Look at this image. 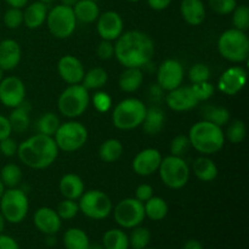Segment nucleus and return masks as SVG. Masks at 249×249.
<instances>
[{
    "label": "nucleus",
    "instance_id": "1",
    "mask_svg": "<svg viewBox=\"0 0 249 249\" xmlns=\"http://www.w3.org/2000/svg\"><path fill=\"white\" fill-rule=\"evenodd\" d=\"M155 55V43L141 31H128L114 43V57L124 68H142Z\"/></svg>",
    "mask_w": 249,
    "mask_h": 249
},
{
    "label": "nucleus",
    "instance_id": "2",
    "mask_svg": "<svg viewBox=\"0 0 249 249\" xmlns=\"http://www.w3.org/2000/svg\"><path fill=\"white\" fill-rule=\"evenodd\" d=\"M58 151L53 136L36 134L19 143L16 155L28 168L41 170L55 163Z\"/></svg>",
    "mask_w": 249,
    "mask_h": 249
},
{
    "label": "nucleus",
    "instance_id": "3",
    "mask_svg": "<svg viewBox=\"0 0 249 249\" xmlns=\"http://www.w3.org/2000/svg\"><path fill=\"white\" fill-rule=\"evenodd\" d=\"M187 136L191 147L204 156L218 153L225 145L223 129L204 119L196 122L190 128Z\"/></svg>",
    "mask_w": 249,
    "mask_h": 249
},
{
    "label": "nucleus",
    "instance_id": "4",
    "mask_svg": "<svg viewBox=\"0 0 249 249\" xmlns=\"http://www.w3.org/2000/svg\"><path fill=\"white\" fill-rule=\"evenodd\" d=\"M146 109L147 107L141 100L136 97H126L114 106L112 112V123L119 130H133L141 126Z\"/></svg>",
    "mask_w": 249,
    "mask_h": 249
},
{
    "label": "nucleus",
    "instance_id": "5",
    "mask_svg": "<svg viewBox=\"0 0 249 249\" xmlns=\"http://www.w3.org/2000/svg\"><path fill=\"white\" fill-rule=\"evenodd\" d=\"M218 51L223 58L232 63L246 62L249 57V38L246 32L226 29L218 39Z\"/></svg>",
    "mask_w": 249,
    "mask_h": 249
},
{
    "label": "nucleus",
    "instance_id": "6",
    "mask_svg": "<svg viewBox=\"0 0 249 249\" xmlns=\"http://www.w3.org/2000/svg\"><path fill=\"white\" fill-rule=\"evenodd\" d=\"M90 104L89 90L82 84L68 85L57 100L58 112L63 117L74 119L84 114Z\"/></svg>",
    "mask_w": 249,
    "mask_h": 249
},
{
    "label": "nucleus",
    "instance_id": "7",
    "mask_svg": "<svg viewBox=\"0 0 249 249\" xmlns=\"http://www.w3.org/2000/svg\"><path fill=\"white\" fill-rule=\"evenodd\" d=\"M158 173L163 184L172 190L182 189L190 180L189 164L184 158L177 156L170 155L162 158Z\"/></svg>",
    "mask_w": 249,
    "mask_h": 249
},
{
    "label": "nucleus",
    "instance_id": "8",
    "mask_svg": "<svg viewBox=\"0 0 249 249\" xmlns=\"http://www.w3.org/2000/svg\"><path fill=\"white\" fill-rule=\"evenodd\" d=\"M29 211L28 196L18 187L5 189L0 198V212L6 223L19 224L26 219Z\"/></svg>",
    "mask_w": 249,
    "mask_h": 249
},
{
    "label": "nucleus",
    "instance_id": "9",
    "mask_svg": "<svg viewBox=\"0 0 249 249\" xmlns=\"http://www.w3.org/2000/svg\"><path fill=\"white\" fill-rule=\"evenodd\" d=\"M88 129L77 121L61 123L53 136L58 150L63 152H74L80 150L88 141Z\"/></svg>",
    "mask_w": 249,
    "mask_h": 249
},
{
    "label": "nucleus",
    "instance_id": "10",
    "mask_svg": "<svg viewBox=\"0 0 249 249\" xmlns=\"http://www.w3.org/2000/svg\"><path fill=\"white\" fill-rule=\"evenodd\" d=\"M45 23L51 36L57 39H67L74 33L77 18L72 7L57 4L48 11Z\"/></svg>",
    "mask_w": 249,
    "mask_h": 249
},
{
    "label": "nucleus",
    "instance_id": "11",
    "mask_svg": "<svg viewBox=\"0 0 249 249\" xmlns=\"http://www.w3.org/2000/svg\"><path fill=\"white\" fill-rule=\"evenodd\" d=\"M78 206L79 212L92 220H104L108 218L113 208L111 198L101 190L84 191L80 196Z\"/></svg>",
    "mask_w": 249,
    "mask_h": 249
},
{
    "label": "nucleus",
    "instance_id": "12",
    "mask_svg": "<svg viewBox=\"0 0 249 249\" xmlns=\"http://www.w3.org/2000/svg\"><path fill=\"white\" fill-rule=\"evenodd\" d=\"M114 221L122 229H134L141 225L145 220V209L142 202L135 197L124 198L117 203L113 209Z\"/></svg>",
    "mask_w": 249,
    "mask_h": 249
},
{
    "label": "nucleus",
    "instance_id": "13",
    "mask_svg": "<svg viewBox=\"0 0 249 249\" xmlns=\"http://www.w3.org/2000/svg\"><path fill=\"white\" fill-rule=\"evenodd\" d=\"M184 67L174 58H167L157 68V85L164 91L177 89L184 80Z\"/></svg>",
    "mask_w": 249,
    "mask_h": 249
},
{
    "label": "nucleus",
    "instance_id": "14",
    "mask_svg": "<svg viewBox=\"0 0 249 249\" xmlns=\"http://www.w3.org/2000/svg\"><path fill=\"white\" fill-rule=\"evenodd\" d=\"M26 101V87L18 77L10 75L0 82V102L7 108H15Z\"/></svg>",
    "mask_w": 249,
    "mask_h": 249
},
{
    "label": "nucleus",
    "instance_id": "15",
    "mask_svg": "<svg viewBox=\"0 0 249 249\" xmlns=\"http://www.w3.org/2000/svg\"><path fill=\"white\" fill-rule=\"evenodd\" d=\"M124 29V22L121 15L116 11H105L100 14L96 19V31L102 40L116 41L122 36Z\"/></svg>",
    "mask_w": 249,
    "mask_h": 249
},
{
    "label": "nucleus",
    "instance_id": "16",
    "mask_svg": "<svg viewBox=\"0 0 249 249\" xmlns=\"http://www.w3.org/2000/svg\"><path fill=\"white\" fill-rule=\"evenodd\" d=\"M247 84V72L241 66H232L224 71L218 80V89L221 94L233 96L242 91Z\"/></svg>",
    "mask_w": 249,
    "mask_h": 249
},
{
    "label": "nucleus",
    "instance_id": "17",
    "mask_svg": "<svg viewBox=\"0 0 249 249\" xmlns=\"http://www.w3.org/2000/svg\"><path fill=\"white\" fill-rule=\"evenodd\" d=\"M162 158V155L157 148H143L136 153L131 167L134 173H136L139 177H150L158 172Z\"/></svg>",
    "mask_w": 249,
    "mask_h": 249
},
{
    "label": "nucleus",
    "instance_id": "18",
    "mask_svg": "<svg viewBox=\"0 0 249 249\" xmlns=\"http://www.w3.org/2000/svg\"><path fill=\"white\" fill-rule=\"evenodd\" d=\"M165 104L172 111L175 112H187L194 109L199 104L198 100L195 96L191 87H178L168 91L165 95Z\"/></svg>",
    "mask_w": 249,
    "mask_h": 249
},
{
    "label": "nucleus",
    "instance_id": "19",
    "mask_svg": "<svg viewBox=\"0 0 249 249\" xmlns=\"http://www.w3.org/2000/svg\"><path fill=\"white\" fill-rule=\"evenodd\" d=\"M57 72L61 79L68 85L80 84L85 74L82 61L73 55H65L58 60Z\"/></svg>",
    "mask_w": 249,
    "mask_h": 249
},
{
    "label": "nucleus",
    "instance_id": "20",
    "mask_svg": "<svg viewBox=\"0 0 249 249\" xmlns=\"http://www.w3.org/2000/svg\"><path fill=\"white\" fill-rule=\"evenodd\" d=\"M34 226L44 235H56L61 230L62 220L57 212L50 207H41L36 209L33 215Z\"/></svg>",
    "mask_w": 249,
    "mask_h": 249
},
{
    "label": "nucleus",
    "instance_id": "21",
    "mask_svg": "<svg viewBox=\"0 0 249 249\" xmlns=\"http://www.w3.org/2000/svg\"><path fill=\"white\" fill-rule=\"evenodd\" d=\"M21 46L14 39H4L0 41V68L2 71H12L21 61Z\"/></svg>",
    "mask_w": 249,
    "mask_h": 249
},
{
    "label": "nucleus",
    "instance_id": "22",
    "mask_svg": "<svg viewBox=\"0 0 249 249\" xmlns=\"http://www.w3.org/2000/svg\"><path fill=\"white\" fill-rule=\"evenodd\" d=\"M180 12L184 21L190 26H199L207 16L206 5L202 0H182Z\"/></svg>",
    "mask_w": 249,
    "mask_h": 249
},
{
    "label": "nucleus",
    "instance_id": "23",
    "mask_svg": "<svg viewBox=\"0 0 249 249\" xmlns=\"http://www.w3.org/2000/svg\"><path fill=\"white\" fill-rule=\"evenodd\" d=\"M23 10V23L29 29H38L45 23L48 16V6L45 2L36 0V1L27 4Z\"/></svg>",
    "mask_w": 249,
    "mask_h": 249
},
{
    "label": "nucleus",
    "instance_id": "24",
    "mask_svg": "<svg viewBox=\"0 0 249 249\" xmlns=\"http://www.w3.org/2000/svg\"><path fill=\"white\" fill-rule=\"evenodd\" d=\"M58 189H60L63 198L78 201L80 196L84 194L85 185L79 175L74 174V173H68V174H65L61 178Z\"/></svg>",
    "mask_w": 249,
    "mask_h": 249
},
{
    "label": "nucleus",
    "instance_id": "25",
    "mask_svg": "<svg viewBox=\"0 0 249 249\" xmlns=\"http://www.w3.org/2000/svg\"><path fill=\"white\" fill-rule=\"evenodd\" d=\"M165 124V113L160 107L151 106L146 109L145 118H143L141 126L143 133L148 136H156L163 130Z\"/></svg>",
    "mask_w": 249,
    "mask_h": 249
},
{
    "label": "nucleus",
    "instance_id": "26",
    "mask_svg": "<svg viewBox=\"0 0 249 249\" xmlns=\"http://www.w3.org/2000/svg\"><path fill=\"white\" fill-rule=\"evenodd\" d=\"M192 172L195 177L202 182H212L218 178V165L207 156L198 157L192 163Z\"/></svg>",
    "mask_w": 249,
    "mask_h": 249
},
{
    "label": "nucleus",
    "instance_id": "27",
    "mask_svg": "<svg viewBox=\"0 0 249 249\" xmlns=\"http://www.w3.org/2000/svg\"><path fill=\"white\" fill-rule=\"evenodd\" d=\"M143 83V73L141 68H125L118 79L119 89L126 94L138 91Z\"/></svg>",
    "mask_w": 249,
    "mask_h": 249
},
{
    "label": "nucleus",
    "instance_id": "28",
    "mask_svg": "<svg viewBox=\"0 0 249 249\" xmlns=\"http://www.w3.org/2000/svg\"><path fill=\"white\" fill-rule=\"evenodd\" d=\"M29 112H31V106L26 101L22 105H19V106L12 108L11 113L7 117L12 131H15L17 134L26 133L27 129L29 128V124H31Z\"/></svg>",
    "mask_w": 249,
    "mask_h": 249
},
{
    "label": "nucleus",
    "instance_id": "29",
    "mask_svg": "<svg viewBox=\"0 0 249 249\" xmlns=\"http://www.w3.org/2000/svg\"><path fill=\"white\" fill-rule=\"evenodd\" d=\"M72 9L77 22L82 23H94L100 16V7L94 0H78Z\"/></svg>",
    "mask_w": 249,
    "mask_h": 249
},
{
    "label": "nucleus",
    "instance_id": "30",
    "mask_svg": "<svg viewBox=\"0 0 249 249\" xmlns=\"http://www.w3.org/2000/svg\"><path fill=\"white\" fill-rule=\"evenodd\" d=\"M143 209H145V216L152 221H160L168 215L169 212V206L167 201L162 197L152 196L148 201L143 203Z\"/></svg>",
    "mask_w": 249,
    "mask_h": 249
},
{
    "label": "nucleus",
    "instance_id": "31",
    "mask_svg": "<svg viewBox=\"0 0 249 249\" xmlns=\"http://www.w3.org/2000/svg\"><path fill=\"white\" fill-rule=\"evenodd\" d=\"M123 145L118 139H107L100 145L99 157L105 163H114L123 155Z\"/></svg>",
    "mask_w": 249,
    "mask_h": 249
},
{
    "label": "nucleus",
    "instance_id": "32",
    "mask_svg": "<svg viewBox=\"0 0 249 249\" xmlns=\"http://www.w3.org/2000/svg\"><path fill=\"white\" fill-rule=\"evenodd\" d=\"M66 249H89L90 241L87 232L79 228H71L63 235Z\"/></svg>",
    "mask_w": 249,
    "mask_h": 249
},
{
    "label": "nucleus",
    "instance_id": "33",
    "mask_svg": "<svg viewBox=\"0 0 249 249\" xmlns=\"http://www.w3.org/2000/svg\"><path fill=\"white\" fill-rule=\"evenodd\" d=\"M102 247L105 249H129V237L122 229L107 230L102 236Z\"/></svg>",
    "mask_w": 249,
    "mask_h": 249
},
{
    "label": "nucleus",
    "instance_id": "34",
    "mask_svg": "<svg viewBox=\"0 0 249 249\" xmlns=\"http://www.w3.org/2000/svg\"><path fill=\"white\" fill-rule=\"evenodd\" d=\"M107 80H108V74L106 70L102 67H94L85 72L80 84L88 90H99L106 85Z\"/></svg>",
    "mask_w": 249,
    "mask_h": 249
},
{
    "label": "nucleus",
    "instance_id": "35",
    "mask_svg": "<svg viewBox=\"0 0 249 249\" xmlns=\"http://www.w3.org/2000/svg\"><path fill=\"white\" fill-rule=\"evenodd\" d=\"M202 116L204 121L211 122L220 128L228 125L231 118L230 111L223 106H206L202 109Z\"/></svg>",
    "mask_w": 249,
    "mask_h": 249
},
{
    "label": "nucleus",
    "instance_id": "36",
    "mask_svg": "<svg viewBox=\"0 0 249 249\" xmlns=\"http://www.w3.org/2000/svg\"><path fill=\"white\" fill-rule=\"evenodd\" d=\"M60 124L61 122L57 114H55L53 112H45L36 122V130L38 134L53 136L57 131Z\"/></svg>",
    "mask_w": 249,
    "mask_h": 249
},
{
    "label": "nucleus",
    "instance_id": "37",
    "mask_svg": "<svg viewBox=\"0 0 249 249\" xmlns=\"http://www.w3.org/2000/svg\"><path fill=\"white\" fill-rule=\"evenodd\" d=\"M22 178H23V174H22L21 168L12 163L5 164L0 170V180L4 184L5 189L18 187L22 181Z\"/></svg>",
    "mask_w": 249,
    "mask_h": 249
},
{
    "label": "nucleus",
    "instance_id": "38",
    "mask_svg": "<svg viewBox=\"0 0 249 249\" xmlns=\"http://www.w3.org/2000/svg\"><path fill=\"white\" fill-rule=\"evenodd\" d=\"M129 237V247L133 249H145L151 242V232L147 228L139 225L131 229Z\"/></svg>",
    "mask_w": 249,
    "mask_h": 249
},
{
    "label": "nucleus",
    "instance_id": "39",
    "mask_svg": "<svg viewBox=\"0 0 249 249\" xmlns=\"http://www.w3.org/2000/svg\"><path fill=\"white\" fill-rule=\"evenodd\" d=\"M225 135V140L230 141L233 145H238V143L243 142V140L247 136V126L243 121L240 119H236L230 123V125L228 126V130L226 133H224Z\"/></svg>",
    "mask_w": 249,
    "mask_h": 249
},
{
    "label": "nucleus",
    "instance_id": "40",
    "mask_svg": "<svg viewBox=\"0 0 249 249\" xmlns=\"http://www.w3.org/2000/svg\"><path fill=\"white\" fill-rule=\"evenodd\" d=\"M233 28L247 32L249 28V7L247 5H237L232 11Z\"/></svg>",
    "mask_w": 249,
    "mask_h": 249
},
{
    "label": "nucleus",
    "instance_id": "41",
    "mask_svg": "<svg viewBox=\"0 0 249 249\" xmlns=\"http://www.w3.org/2000/svg\"><path fill=\"white\" fill-rule=\"evenodd\" d=\"M56 212H57L61 220H72L79 213V206H78L77 201L65 198L58 203Z\"/></svg>",
    "mask_w": 249,
    "mask_h": 249
},
{
    "label": "nucleus",
    "instance_id": "42",
    "mask_svg": "<svg viewBox=\"0 0 249 249\" xmlns=\"http://www.w3.org/2000/svg\"><path fill=\"white\" fill-rule=\"evenodd\" d=\"M190 147H191V143H190L189 136L184 135V134H179L170 141V155L177 156V157H184L187 151L190 150Z\"/></svg>",
    "mask_w": 249,
    "mask_h": 249
},
{
    "label": "nucleus",
    "instance_id": "43",
    "mask_svg": "<svg viewBox=\"0 0 249 249\" xmlns=\"http://www.w3.org/2000/svg\"><path fill=\"white\" fill-rule=\"evenodd\" d=\"M4 24L10 29H17L23 24V10L9 7L2 17Z\"/></svg>",
    "mask_w": 249,
    "mask_h": 249
},
{
    "label": "nucleus",
    "instance_id": "44",
    "mask_svg": "<svg viewBox=\"0 0 249 249\" xmlns=\"http://www.w3.org/2000/svg\"><path fill=\"white\" fill-rule=\"evenodd\" d=\"M189 79L192 84L202 82H208L211 78V70L206 63H195L189 70Z\"/></svg>",
    "mask_w": 249,
    "mask_h": 249
},
{
    "label": "nucleus",
    "instance_id": "45",
    "mask_svg": "<svg viewBox=\"0 0 249 249\" xmlns=\"http://www.w3.org/2000/svg\"><path fill=\"white\" fill-rule=\"evenodd\" d=\"M191 89L192 91H194L196 99L198 100V102L208 101V100L214 95V91H215V88H214V85L212 84V83H209V80L208 82L192 84Z\"/></svg>",
    "mask_w": 249,
    "mask_h": 249
},
{
    "label": "nucleus",
    "instance_id": "46",
    "mask_svg": "<svg viewBox=\"0 0 249 249\" xmlns=\"http://www.w3.org/2000/svg\"><path fill=\"white\" fill-rule=\"evenodd\" d=\"M208 5L213 12L216 15H226L232 14L235 7L237 6V0H208Z\"/></svg>",
    "mask_w": 249,
    "mask_h": 249
},
{
    "label": "nucleus",
    "instance_id": "47",
    "mask_svg": "<svg viewBox=\"0 0 249 249\" xmlns=\"http://www.w3.org/2000/svg\"><path fill=\"white\" fill-rule=\"evenodd\" d=\"M91 102L95 109L100 113H106L112 108V97L106 91H96L91 97Z\"/></svg>",
    "mask_w": 249,
    "mask_h": 249
},
{
    "label": "nucleus",
    "instance_id": "48",
    "mask_svg": "<svg viewBox=\"0 0 249 249\" xmlns=\"http://www.w3.org/2000/svg\"><path fill=\"white\" fill-rule=\"evenodd\" d=\"M96 53L100 60H111L114 56V43L109 40H101L99 45H97Z\"/></svg>",
    "mask_w": 249,
    "mask_h": 249
},
{
    "label": "nucleus",
    "instance_id": "49",
    "mask_svg": "<svg viewBox=\"0 0 249 249\" xmlns=\"http://www.w3.org/2000/svg\"><path fill=\"white\" fill-rule=\"evenodd\" d=\"M17 147L18 145L11 136L0 141V152L5 157H14L17 153Z\"/></svg>",
    "mask_w": 249,
    "mask_h": 249
},
{
    "label": "nucleus",
    "instance_id": "50",
    "mask_svg": "<svg viewBox=\"0 0 249 249\" xmlns=\"http://www.w3.org/2000/svg\"><path fill=\"white\" fill-rule=\"evenodd\" d=\"M155 190H153V187L151 186V185L148 184H141L139 185L138 187H136L135 190V198L138 199V201L142 202V203H145L146 201H148V199L151 198L152 196H155Z\"/></svg>",
    "mask_w": 249,
    "mask_h": 249
},
{
    "label": "nucleus",
    "instance_id": "51",
    "mask_svg": "<svg viewBox=\"0 0 249 249\" xmlns=\"http://www.w3.org/2000/svg\"><path fill=\"white\" fill-rule=\"evenodd\" d=\"M11 133L12 129L11 125H10L9 118L0 114V141L11 136Z\"/></svg>",
    "mask_w": 249,
    "mask_h": 249
},
{
    "label": "nucleus",
    "instance_id": "52",
    "mask_svg": "<svg viewBox=\"0 0 249 249\" xmlns=\"http://www.w3.org/2000/svg\"><path fill=\"white\" fill-rule=\"evenodd\" d=\"M0 249H19V246L14 237L0 233Z\"/></svg>",
    "mask_w": 249,
    "mask_h": 249
},
{
    "label": "nucleus",
    "instance_id": "53",
    "mask_svg": "<svg viewBox=\"0 0 249 249\" xmlns=\"http://www.w3.org/2000/svg\"><path fill=\"white\" fill-rule=\"evenodd\" d=\"M146 1H147L148 6L155 11H163L169 7L173 0H146Z\"/></svg>",
    "mask_w": 249,
    "mask_h": 249
},
{
    "label": "nucleus",
    "instance_id": "54",
    "mask_svg": "<svg viewBox=\"0 0 249 249\" xmlns=\"http://www.w3.org/2000/svg\"><path fill=\"white\" fill-rule=\"evenodd\" d=\"M182 249H203V246H202V243L199 242V241L192 238V240L186 241V242L184 243Z\"/></svg>",
    "mask_w": 249,
    "mask_h": 249
},
{
    "label": "nucleus",
    "instance_id": "55",
    "mask_svg": "<svg viewBox=\"0 0 249 249\" xmlns=\"http://www.w3.org/2000/svg\"><path fill=\"white\" fill-rule=\"evenodd\" d=\"M5 2H6L10 7L23 9V7L28 4V0H5Z\"/></svg>",
    "mask_w": 249,
    "mask_h": 249
},
{
    "label": "nucleus",
    "instance_id": "56",
    "mask_svg": "<svg viewBox=\"0 0 249 249\" xmlns=\"http://www.w3.org/2000/svg\"><path fill=\"white\" fill-rule=\"evenodd\" d=\"M60 4L62 5H66V6H70V7H73L75 4H77L78 0H60Z\"/></svg>",
    "mask_w": 249,
    "mask_h": 249
},
{
    "label": "nucleus",
    "instance_id": "57",
    "mask_svg": "<svg viewBox=\"0 0 249 249\" xmlns=\"http://www.w3.org/2000/svg\"><path fill=\"white\" fill-rule=\"evenodd\" d=\"M5 224H6V220H5L4 215H2L1 212H0V233L4 232V230H5Z\"/></svg>",
    "mask_w": 249,
    "mask_h": 249
},
{
    "label": "nucleus",
    "instance_id": "58",
    "mask_svg": "<svg viewBox=\"0 0 249 249\" xmlns=\"http://www.w3.org/2000/svg\"><path fill=\"white\" fill-rule=\"evenodd\" d=\"M46 243L49 246H53L56 243V237L55 235H48L46 236Z\"/></svg>",
    "mask_w": 249,
    "mask_h": 249
},
{
    "label": "nucleus",
    "instance_id": "59",
    "mask_svg": "<svg viewBox=\"0 0 249 249\" xmlns=\"http://www.w3.org/2000/svg\"><path fill=\"white\" fill-rule=\"evenodd\" d=\"M4 191H5V186H4V184H2V182H1V180H0V198H1V196H2V194H4Z\"/></svg>",
    "mask_w": 249,
    "mask_h": 249
},
{
    "label": "nucleus",
    "instance_id": "60",
    "mask_svg": "<svg viewBox=\"0 0 249 249\" xmlns=\"http://www.w3.org/2000/svg\"><path fill=\"white\" fill-rule=\"evenodd\" d=\"M2 78H4V71H2L1 68H0V82H1V80H2Z\"/></svg>",
    "mask_w": 249,
    "mask_h": 249
},
{
    "label": "nucleus",
    "instance_id": "61",
    "mask_svg": "<svg viewBox=\"0 0 249 249\" xmlns=\"http://www.w3.org/2000/svg\"><path fill=\"white\" fill-rule=\"evenodd\" d=\"M40 1H43V2H45V4H48V2L55 1V0H40Z\"/></svg>",
    "mask_w": 249,
    "mask_h": 249
},
{
    "label": "nucleus",
    "instance_id": "62",
    "mask_svg": "<svg viewBox=\"0 0 249 249\" xmlns=\"http://www.w3.org/2000/svg\"><path fill=\"white\" fill-rule=\"evenodd\" d=\"M126 1H129V2H139V1H141V0H126Z\"/></svg>",
    "mask_w": 249,
    "mask_h": 249
},
{
    "label": "nucleus",
    "instance_id": "63",
    "mask_svg": "<svg viewBox=\"0 0 249 249\" xmlns=\"http://www.w3.org/2000/svg\"><path fill=\"white\" fill-rule=\"evenodd\" d=\"M145 249H155V248H148V247H147V248H145Z\"/></svg>",
    "mask_w": 249,
    "mask_h": 249
}]
</instances>
